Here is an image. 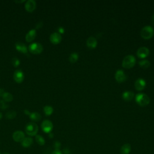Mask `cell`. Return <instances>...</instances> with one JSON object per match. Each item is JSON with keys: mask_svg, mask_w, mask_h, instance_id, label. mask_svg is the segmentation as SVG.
Returning <instances> with one entry per match:
<instances>
[{"mask_svg": "<svg viewBox=\"0 0 154 154\" xmlns=\"http://www.w3.org/2000/svg\"><path fill=\"white\" fill-rule=\"evenodd\" d=\"M136 62V57L132 55H128L124 57L122 61V66L125 68L130 69L135 65Z\"/></svg>", "mask_w": 154, "mask_h": 154, "instance_id": "obj_3", "label": "cell"}, {"mask_svg": "<svg viewBox=\"0 0 154 154\" xmlns=\"http://www.w3.org/2000/svg\"><path fill=\"white\" fill-rule=\"evenodd\" d=\"M2 117H3V115H2V113L0 112V120L2 119Z\"/></svg>", "mask_w": 154, "mask_h": 154, "instance_id": "obj_36", "label": "cell"}, {"mask_svg": "<svg viewBox=\"0 0 154 154\" xmlns=\"http://www.w3.org/2000/svg\"><path fill=\"white\" fill-rule=\"evenodd\" d=\"M139 65L143 68H148L151 65V63L148 60H142L139 62Z\"/></svg>", "mask_w": 154, "mask_h": 154, "instance_id": "obj_23", "label": "cell"}, {"mask_svg": "<svg viewBox=\"0 0 154 154\" xmlns=\"http://www.w3.org/2000/svg\"><path fill=\"white\" fill-rule=\"evenodd\" d=\"M136 101L137 103L140 106L145 107L149 104L150 98L148 95L145 94V93H140L136 95Z\"/></svg>", "mask_w": 154, "mask_h": 154, "instance_id": "obj_1", "label": "cell"}, {"mask_svg": "<svg viewBox=\"0 0 154 154\" xmlns=\"http://www.w3.org/2000/svg\"><path fill=\"white\" fill-rule=\"evenodd\" d=\"M60 143L58 142H56L55 143V145H54V146H55V148L56 149H59V148L60 147Z\"/></svg>", "mask_w": 154, "mask_h": 154, "instance_id": "obj_31", "label": "cell"}, {"mask_svg": "<svg viewBox=\"0 0 154 154\" xmlns=\"http://www.w3.org/2000/svg\"><path fill=\"white\" fill-rule=\"evenodd\" d=\"M13 79L17 83H21L24 79V74L21 70H16L13 73Z\"/></svg>", "mask_w": 154, "mask_h": 154, "instance_id": "obj_8", "label": "cell"}, {"mask_svg": "<svg viewBox=\"0 0 154 154\" xmlns=\"http://www.w3.org/2000/svg\"><path fill=\"white\" fill-rule=\"evenodd\" d=\"M2 98H3V101H4L6 102H12L13 99V95L12 94H10V93H8V92H5Z\"/></svg>", "mask_w": 154, "mask_h": 154, "instance_id": "obj_22", "label": "cell"}, {"mask_svg": "<svg viewBox=\"0 0 154 154\" xmlns=\"http://www.w3.org/2000/svg\"><path fill=\"white\" fill-rule=\"evenodd\" d=\"M131 151V146L130 143L124 144L120 149V154H130Z\"/></svg>", "mask_w": 154, "mask_h": 154, "instance_id": "obj_17", "label": "cell"}, {"mask_svg": "<svg viewBox=\"0 0 154 154\" xmlns=\"http://www.w3.org/2000/svg\"><path fill=\"white\" fill-rule=\"evenodd\" d=\"M43 111H44L45 115L48 116H50L52 115L53 111H54V109H53L52 107L50 105H46L44 107Z\"/></svg>", "mask_w": 154, "mask_h": 154, "instance_id": "obj_21", "label": "cell"}, {"mask_svg": "<svg viewBox=\"0 0 154 154\" xmlns=\"http://www.w3.org/2000/svg\"><path fill=\"white\" fill-rule=\"evenodd\" d=\"M43 26V24H42V22H39L36 25V29H39V28H41L42 26Z\"/></svg>", "mask_w": 154, "mask_h": 154, "instance_id": "obj_32", "label": "cell"}, {"mask_svg": "<svg viewBox=\"0 0 154 154\" xmlns=\"http://www.w3.org/2000/svg\"><path fill=\"white\" fill-rule=\"evenodd\" d=\"M12 137L15 142H22L23 140L25 138V134L21 131H17L13 134Z\"/></svg>", "mask_w": 154, "mask_h": 154, "instance_id": "obj_10", "label": "cell"}, {"mask_svg": "<svg viewBox=\"0 0 154 154\" xmlns=\"http://www.w3.org/2000/svg\"><path fill=\"white\" fill-rule=\"evenodd\" d=\"M62 36L60 34H59L58 33H52L50 36V41L53 44H58L60 42L62 41Z\"/></svg>", "mask_w": 154, "mask_h": 154, "instance_id": "obj_11", "label": "cell"}, {"mask_svg": "<svg viewBox=\"0 0 154 154\" xmlns=\"http://www.w3.org/2000/svg\"><path fill=\"white\" fill-rule=\"evenodd\" d=\"M5 91L3 89H0V97H3L4 94L5 93Z\"/></svg>", "mask_w": 154, "mask_h": 154, "instance_id": "obj_33", "label": "cell"}, {"mask_svg": "<svg viewBox=\"0 0 154 154\" xmlns=\"http://www.w3.org/2000/svg\"><path fill=\"white\" fill-rule=\"evenodd\" d=\"M86 43L89 48L93 49L96 47V46L98 45V41L95 37L90 36L88 39V40H87Z\"/></svg>", "mask_w": 154, "mask_h": 154, "instance_id": "obj_14", "label": "cell"}, {"mask_svg": "<svg viewBox=\"0 0 154 154\" xmlns=\"http://www.w3.org/2000/svg\"><path fill=\"white\" fill-rule=\"evenodd\" d=\"M140 35L145 39H149L154 35V30L151 25H146L140 31Z\"/></svg>", "mask_w": 154, "mask_h": 154, "instance_id": "obj_2", "label": "cell"}, {"mask_svg": "<svg viewBox=\"0 0 154 154\" xmlns=\"http://www.w3.org/2000/svg\"><path fill=\"white\" fill-rule=\"evenodd\" d=\"M78 57H79V55L77 52H72L71 54L69 60L71 63H75L77 61V60L78 59Z\"/></svg>", "mask_w": 154, "mask_h": 154, "instance_id": "obj_24", "label": "cell"}, {"mask_svg": "<svg viewBox=\"0 0 154 154\" xmlns=\"http://www.w3.org/2000/svg\"><path fill=\"white\" fill-rule=\"evenodd\" d=\"M58 33L59 34H63L64 33V28L63 27V26H60L58 28Z\"/></svg>", "mask_w": 154, "mask_h": 154, "instance_id": "obj_29", "label": "cell"}, {"mask_svg": "<svg viewBox=\"0 0 154 154\" xmlns=\"http://www.w3.org/2000/svg\"><path fill=\"white\" fill-rule=\"evenodd\" d=\"M134 94L131 91H125L122 94V98L124 100L127 101H130L133 98Z\"/></svg>", "mask_w": 154, "mask_h": 154, "instance_id": "obj_19", "label": "cell"}, {"mask_svg": "<svg viewBox=\"0 0 154 154\" xmlns=\"http://www.w3.org/2000/svg\"><path fill=\"white\" fill-rule=\"evenodd\" d=\"M0 154H1V152H0Z\"/></svg>", "mask_w": 154, "mask_h": 154, "instance_id": "obj_39", "label": "cell"}, {"mask_svg": "<svg viewBox=\"0 0 154 154\" xmlns=\"http://www.w3.org/2000/svg\"><path fill=\"white\" fill-rule=\"evenodd\" d=\"M16 116V112L14 110H10L7 113H6L5 117L7 119H13L15 118Z\"/></svg>", "mask_w": 154, "mask_h": 154, "instance_id": "obj_25", "label": "cell"}, {"mask_svg": "<svg viewBox=\"0 0 154 154\" xmlns=\"http://www.w3.org/2000/svg\"><path fill=\"white\" fill-rule=\"evenodd\" d=\"M35 139H36V142L39 145L43 146V145H45V139L43 138V137L42 136H40V135H36Z\"/></svg>", "mask_w": 154, "mask_h": 154, "instance_id": "obj_26", "label": "cell"}, {"mask_svg": "<svg viewBox=\"0 0 154 154\" xmlns=\"http://www.w3.org/2000/svg\"><path fill=\"white\" fill-rule=\"evenodd\" d=\"M9 107V105L7 104L6 102H5L3 100H1L0 101V109H1L3 110L7 109Z\"/></svg>", "mask_w": 154, "mask_h": 154, "instance_id": "obj_28", "label": "cell"}, {"mask_svg": "<svg viewBox=\"0 0 154 154\" xmlns=\"http://www.w3.org/2000/svg\"><path fill=\"white\" fill-rule=\"evenodd\" d=\"M36 36V30H30L25 36L26 41L27 42H31L33 40L35 39Z\"/></svg>", "mask_w": 154, "mask_h": 154, "instance_id": "obj_16", "label": "cell"}, {"mask_svg": "<svg viewBox=\"0 0 154 154\" xmlns=\"http://www.w3.org/2000/svg\"><path fill=\"white\" fill-rule=\"evenodd\" d=\"M115 78L117 82L122 83L126 81L127 79V76L123 70L119 69L115 73Z\"/></svg>", "mask_w": 154, "mask_h": 154, "instance_id": "obj_7", "label": "cell"}, {"mask_svg": "<svg viewBox=\"0 0 154 154\" xmlns=\"http://www.w3.org/2000/svg\"><path fill=\"white\" fill-rule=\"evenodd\" d=\"M16 3H23V2H25V0H24V1H15Z\"/></svg>", "mask_w": 154, "mask_h": 154, "instance_id": "obj_37", "label": "cell"}, {"mask_svg": "<svg viewBox=\"0 0 154 154\" xmlns=\"http://www.w3.org/2000/svg\"><path fill=\"white\" fill-rule=\"evenodd\" d=\"M25 130L26 133L30 136H34L37 135L39 128L36 123L34 122H30L26 124Z\"/></svg>", "mask_w": 154, "mask_h": 154, "instance_id": "obj_4", "label": "cell"}, {"mask_svg": "<svg viewBox=\"0 0 154 154\" xmlns=\"http://www.w3.org/2000/svg\"><path fill=\"white\" fill-rule=\"evenodd\" d=\"M149 54V50L146 46H142L138 49L137 51V55L138 57L144 58L148 57Z\"/></svg>", "mask_w": 154, "mask_h": 154, "instance_id": "obj_9", "label": "cell"}, {"mask_svg": "<svg viewBox=\"0 0 154 154\" xmlns=\"http://www.w3.org/2000/svg\"><path fill=\"white\" fill-rule=\"evenodd\" d=\"M36 8V3L35 0H28L25 5V10L28 12H33Z\"/></svg>", "mask_w": 154, "mask_h": 154, "instance_id": "obj_12", "label": "cell"}, {"mask_svg": "<svg viewBox=\"0 0 154 154\" xmlns=\"http://www.w3.org/2000/svg\"><path fill=\"white\" fill-rule=\"evenodd\" d=\"M33 143V138L31 137H25V138L23 140V141L21 142L22 146L24 148H27L30 147Z\"/></svg>", "mask_w": 154, "mask_h": 154, "instance_id": "obj_18", "label": "cell"}, {"mask_svg": "<svg viewBox=\"0 0 154 154\" xmlns=\"http://www.w3.org/2000/svg\"><path fill=\"white\" fill-rule=\"evenodd\" d=\"M146 85V81L143 78H138L135 82V88L138 91L143 90L145 88Z\"/></svg>", "mask_w": 154, "mask_h": 154, "instance_id": "obj_13", "label": "cell"}, {"mask_svg": "<svg viewBox=\"0 0 154 154\" xmlns=\"http://www.w3.org/2000/svg\"><path fill=\"white\" fill-rule=\"evenodd\" d=\"M51 154H62V152L61 151H60L59 149H56L55 151H54Z\"/></svg>", "mask_w": 154, "mask_h": 154, "instance_id": "obj_30", "label": "cell"}, {"mask_svg": "<svg viewBox=\"0 0 154 154\" xmlns=\"http://www.w3.org/2000/svg\"><path fill=\"white\" fill-rule=\"evenodd\" d=\"M29 117H30V119L34 122H38V121H39V120H41V119L42 118L41 115L37 112L31 113Z\"/></svg>", "mask_w": 154, "mask_h": 154, "instance_id": "obj_20", "label": "cell"}, {"mask_svg": "<svg viewBox=\"0 0 154 154\" xmlns=\"http://www.w3.org/2000/svg\"><path fill=\"white\" fill-rule=\"evenodd\" d=\"M1 154H10V153H9L8 152H4V153H3Z\"/></svg>", "mask_w": 154, "mask_h": 154, "instance_id": "obj_38", "label": "cell"}, {"mask_svg": "<svg viewBox=\"0 0 154 154\" xmlns=\"http://www.w3.org/2000/svg\"><path fill=\"white\" fill-rule=\"evenodd\" d=\"M24 112L25 113V114H26V115H28V116H30V114H31V113H30V111H29L28 110H25Z\"/></svg>", "mask_w": 154, "mask_h": 154, "instance_id": "obj_34", "label": "cell"}, {"mask_svg": "<svg viewBox=\"0 0 154 154\" xmlns=\"http://www.w3.org/2000/svg\"><path fill=\"white\" fill-rule=\"evenodd\" d=\"M151 22L153 25H154V13L153 14L152 16V18H151Z\"/></svg>", "mask_w": 154, "mask_h": 154, "instance_id": "obj_35", "label": "cell"}, {"mask_svg": "<svg viewBox=\"0 0 154 154\" xmlns=\"http://www.w3.org/2000/svg\"><path fill=\"white\" fill-rule=\"evenodd\" d=\"M12 63L13 66L15 67V68H17V67H18L20 65V60L18 58L15 57L12 59Z\"/></svg>", "mask_w": 154, "mask_h": 154, "instance_id": "obj_27", "label": "cell"}, {"mask_svg": "<svg viewBox=\"0 0 154 154\" xmlns=\"http://www.w3.org/2000/svg\"><path fill=\"white\" fill-rule=\"evenodd\" d=\"M41 128L44 132L50 133L53 129V124L50 120H45L42 123Z\"/></svg>", "mask_w": 154, "mask_h": 154, "instance_id": "obj_6", "label": "cell"}, {"mask_svg": "<svg viewBox=\"0 0 154 154\" xmlns=\"http://www.w3.org/2000/svg\"><path fill=\"white\" fill-rule=\"evenodd\" d=\"M43 50V46L39 43H33L29 45L28 51L33 54H40Z\"/></svg>", "mask_w": 154, "mask_h": 154, "instance_id": "obj_5", "label": "cell"}, {"mask_svg": "<svg viewBox=\"0 0 154 154\" xmlns=\"http://www.w3.org/2000/svg\"><path fill=\"white\" fill-rule=\"evenodd\" d=\"M15 48L17 51L19 52H21L22 54H27L28 53V48L26 45H24L23 43L18 42L15 44Z\"/></svg>", "mask_w": 154, "mask_h": 154, "instance_id": "obj_15", "label": "cell"}]
</instances>
